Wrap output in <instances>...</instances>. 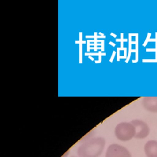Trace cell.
<instances>
[{"label": "cell", "mask_w": 157, "mask_h": 157, "mask_svg": "<svg viewBox=\"0 0 157 157\" xmlns=\"http://www.w3.org/2000/svg\"><path fill=\"white\" fill-rule=\"evenodd\" d=\"M134 126L136 130L135 138L137 139H144L148 137L150 133L149 127L145 121L141 120H134L130 122Z\"/></svg>", "instance_id": "277c9868"}, {"label": "cell", "mask_w": 157, "mask_h": 157, "mask_svg": "<svg viewBox=\"0 0 157 157\" xmlns=\"http://www.w3.org/2000/svg\"><path fill=\"white\" fill-rule=\"evenodd\" d=\"M103 137H95L86 141L78 147L77 153L79 157H99L105 146Z\"/></svg>", "instance_id": "6da1fadb"}, {"label": "cell", "mask_w": 157, "mask_h": 157, "mask_svg": "<svg viewBox=\"0 0 157 157\" xmlns=\"http://www.w3.org/2000/svg\"><path fill=\"white\" fill-rule=\"evenodd\" d=\"M143 108L150 113H157V97H145L141 101Z\"/></svg>", "instance_id": "5b68a950"}, {"label": "cell", "mask_w": 157, "mask_h": 157, "mask_svg": "<svg viewBox=\"0 0 157 157\" xmlns=\"http://www.w3.org/2000/svg\"><path fill=\"white\" fill-rule=\"evenodd\" d=\"M71 157H75V156H71Z\"/></svg>", "instance_id": "52a82bcc"}, {"label": "cell", "mask_w": 157, "mask_h": 157, "mask_svg": "<svg viewBox=\"0 0 157 157\" xmlns=\"http://www.w3.org/2000/svg\"><path fill=\"white\" fill-rule=\"evenodd\" d=\"M105 157H132L128 149L118 144H112L106 151Z\"/></svg>", "instance_id": "3957f363"}, {"label": "cell", "mask_w": 157, "mask_h": 157, "mask_svg": "<svg viewBox=\"0 0 157 157\" xmlns=\"http://www.w3.org/2000/svg\"><path fill=\"white\" fill-rule=\"evenodd\" d=\"M144 151L147 157H157V141L151 140L146 142Z\"/></svg>", "instance_id": "8992f818"}, {"label": "cell", "mask_w": 157, "mask_h": 157, "mask_svg": "<svg viewBox=\"0 0 157 157\" xmlns=\"http://www.w3.org/2000/svg\"><path fill=\"white\" fill-rule=\"evenodd\" d=\"M115 134L120 141H130L135 137V127L131 123H120L115 128Z\"/></svg>", "instance_id": "7a4b0ae2"}]
</instances>
